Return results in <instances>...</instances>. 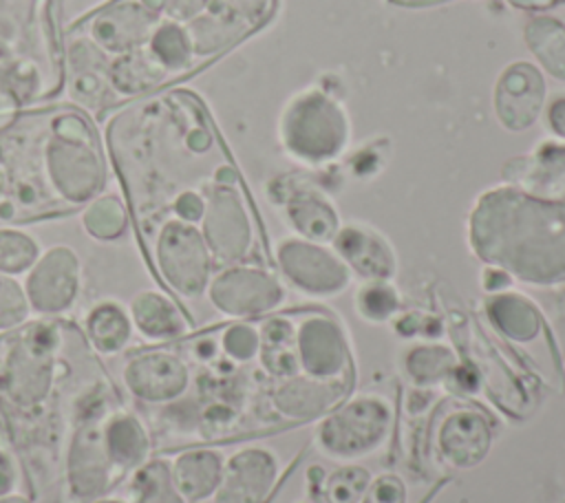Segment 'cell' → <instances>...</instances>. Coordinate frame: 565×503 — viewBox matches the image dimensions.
<instances>
[{
	"mask_svg": "<svg viewBox=\"0 0 565 503\" xmlns=\"http://www.w3.org/2000/svg\"><path fill=\"white\" fill-rule=\"evenodd\" d=\"M472 240L483 258L530 282L565 278V205L494 192L475 212Z\"/></svg>",
	"mask_w": 565,
	"mask_h": 503,
	"instance_id": "6da1fadb",
	"label": "cell"
},
{
	"mask_svg": "<svg viewBox=\"0 0 565 503\" xmlns=\"http://www.w3.org/2000/svg\"><path fill=\"white\" fill-rule=\"evenodd\" d=\"M55 329L29 324L0 340V395L15 406L46 397L53 375Z\"/></svg>",
	"mask_w": 565,
	"mask_h": 503,
	"instance_id": "7a4b0ae2",
	"label": "cell"
},
{
	"mask_svg": "<svg viewBox=\"0 0 565 503\" xmlns=\"http://www.w3.org/2000/svg\"><path fill=\"white\" fill-rule=\"evenodd\" d=\"M391 408L377 397H360L329 415L318 428V441L333 457L371 452L388 432Z\"/></svg>",
	"mask_w": 565,
	"mask_h": 503,
	"instance_id": "3957f363",
	"label": "cell"
},
{
	"mask_svg": "<svg viewBox=\"0 0 565 503\" xmlns=\"http://www.w3.org/2000/svg\"><path fill=\"white\" fill-rule=\"evenodd\" d=\"M157 258L166 280L183 296H196L207 280V252L201 234L183 223H166L157 243Z\"/></svg>",
	"mask_w": 565,
	"mask_h": 503,
	"instance_id": "277c9868",
	"label": "cell"
},
{
	"mask_svg": "<svg viewBox=\"0 0 565 503\" xmlns=\"http://www.w3.org/2000/svg\"><path fill=\"white\" fill-rule=\"evenodd\" d=\"M79 287V260L68 247H53L38 258L26 278V300L42 313L64 311Z\"/></svg>",
	"mask_w": 565,
	"mask_h": 503,
	"instance_id": "5b68a950",
	"label": "cell"
},
{
	"mask_svg": "<svg viewBox=\"0 0 565 503\" xmlns=\"http://www.w3.org/2000/svg\"><path fill=\"white\" fill-rule=\"evenodd\" d=\"M128 390L143 402H168L188 386V366L168 351H150L132 357L124 368Z\"/></svg>",
	"mask_w": 565,
	"mask_h": 503,
	"instance_id": "8992f818",
	"label": "cell"
},
{
	"mask_svg": "<svg viewBox=\"0 0 565 503\" xmlns=\"http://www.w3.org/2000/svg\"><path fill=\"white\" fill-rule=\"evenodd\" d=\"M276 479V459L260 448L236 452L223 468L216 503H260Z\"/></svg>",
	"mask_w": 565,
	"mask_h": 503,
	"instance_id": "52a82bcc",
	"label": "cell"
},
{
	"mask_svg": "<svg viewBox=\"0 0 565 503\" xmlns=\"http://www.w3.org/2000/svg\"><path fill=\"white\" fill-rule=\"evenodd\" d=\"M212 300L227 313H258L278 302V285L260 271L234 269L218 276L210 289Z\"/></svg>",
	"mask_w": 565,
	"mask_h": 503,
	"instance_id": "ba28073f",
	"label": "cell"
},
{
	"mask_svg": "<svg viewBox=\"0 0 565 503\" xmlns=\"http://www.w3.org/2000/svg\"><path fill=\"white\" fill-rule=\"evenodd\" d=\"M437 446L448 463L470 468L488 454L490 426L486 417L475 410H457L439 426Z\"/></svg>",
	"mask_w": 565,
	"mask_h": 503,
	"instance_id": "9c48e42d",
	"label": "cell"
},
{
	"mask_svg": "<svg viewBox=\"0 0 565 503\" xmlns=\"http://www.w3.org/2000/svg\"><path fill=\"white\" fill-rule=\"evenodd\" d=\"M287 276L307 291H335L347 282V269L324 249L305 243H287L280 249Z\"/></svg>",
	"mask_w": 565,
	"mask_h": 503,
	"instance_id": "30bf717a",
	"label": "cell"
},
{
	"mask_svg": "<svg viewBox=\"0 0 565 503\" xmlns=\"http://www.w3.org/2000/svg\"><path fill=\"white\" fill-rule=\"evenodd\" d=\"M302 368L318 379L335 377L347 364V344L340 329L327 320H311L298 338Z\"/></svg>",
	"mask_w": 565,
	"mask_h": 503,
	"instance_id": "8fae6325",
	"label": "cell"
},
{
	"mask_svg": "<svg viewBox=\"0 0 565 503\" xmlns=\"http://www.w3.org/2000/svg\"><path fill=\"white\" fill-rule=\"evenodd\" d=\"M205 232L210 247L218 254V258L230 260L243 254L247 245V223L234 196L216 194V199L210 201Z\"/></svg>",
	"mask_w": 565,
	"mask_h": 503,
	"instance_id": "7c38bea8",
	"label": "cell"
},
{
	"mask_svg": "<svg viewBox=\"0 0 565 503\" xmlns=\"http://www.w3.org/2000/svg\"><path fill=\"white\" fill-rule=\"evenodd\" d=\"M170 472L179 494L199 501L216 492L223 474V459L214 450H188L174 459Z\"/></svg>",
	"mask_w": 565,
	"mask_h": 503,
	"instance_id": "4fadbf2b",
	"label": "cell"
},
{
	"mask_svg": "<svg viewBox=\"0 0 565 503\" xmlns=\"http://www.w3.org/2000/svg\"><path fill=\"white\" fill-rule=\"evenodd\" d=\"M130 320L148 340H170L183 331V320L177 307L154 291H143L132 298Z\"/></svg>",
	"mask_w": 565,
	"mask_h": 503,
	"instance_id": "5bb4252c",
	"label": "cell"
},
{
	"mask_svg": "<svg viewBox=\"0 0 565 503\" xmlns=\"http://www.w3.org/2000/svg\"><path fill=\"white\" fill-rule=\"evenodd\" d=\"M102 437H104V448H106L108 461L115 465L132 468V465L141 463L143 454L148 452V437H146L139 419H135L128 413L113 415L104 424Z\"/></svg>",
	"mask_w": 565,
	"mask_h": 503,
	"instance_id": "9a60e30c",
	"label": "cell"
},
{
	"mask_svg": "<svg viewBox=\"0 0 565 503\" xmlns=\"http://www.w3.org/2000/svg\"><path fill=\"white\" fill-rule=\"evenodd\" d=\"M132 320L130 313L113 300L95 304L86 315V335L90 344L102 353H117L130 340Z\"/></svg>",
	"mask_w": 565,
	"mask_h": 503,
	"instance_id": "2e32d148",
	"label": "cell"
},
{
	"mask_svg": "<svg viewBox=\"0 0 565 503\" xmlns=\"http://www.w3.org/2000/svg\"><path fill=\"white\" fill-rule=\"evenodd\" d=\"M338 390L335 384H327L318 377H296L276 390L274 404L287 417H311L324 410L331 399L338 397Z\"/></svg>",
	"mask_w": 565,
	"mask_h": 503,
	"instance_id": "e0dca14e",
	"label": "cell"
},
{
	"mask_svg": "<svg viewBox=\"0 0 565 503\" xmlns=\"http://www.w3.org/2000/svg\"><path fill=\"white\" fill-rule=\"evenodd\" d=\"M338 247L364 276H386L393 269V260L384 243L362 229H344L338 238Z\"/></svg>",
	"mask_w": 565,
	"mask_h": 503,
	"instance_id": "ac0fdd59",
	"label": "cell"
},
{
	"mask_svg": "<svg viewBox=\"0 0 565 503\" xmlns=\"http://www.w3.org/2000/svg\"><path fill=\"white\" fill-rule=\"evenodd\" d=\"M492 322L512 340H532L539 333V315L519 296H501L490 304Z\"/></svg>",
	"mask_w": 565,
	"mask_h": 503,
	"instance_id": "d6986e66",
	"label": "cell"
},
{
	"mask_svg": "<svg viewBox=\"0 0 565 503\" xmlns=\"http://www.w3.org/2000/svg\"><path fill=\"white\" fill-rule=\"evenodd\" d=\"M135 503H183L172 472L163 461H150L132 477Z\"/></svg>",
	"mask_w": 565,
	"mask_h": 503,
	"instance_id": "ffe728a7",
	"label": "cell"
},
{
	"mask_svg": "<svg viewBox=\"0 0 565 503\" xmlns=\"http://www.w3.org/2000/svg\"><path fill=\"white\" fill-rule=\"evenodd\" d=\"M260 353H263V364L267 366L269 373L274 375H291L298 366L296 349L291 342V331L282 322H269L263 331V342H260Z\"/></svg>",
	"mask_w": 565,
	"mask_h": 503,
	"instance_id": "44dd1931",
	"label": "cell"
},
{
	"mask_svg": "<svg viewBox=\"0 0 565 503\" xmlns=\"http://www.w3.org/2000/svg\"><path fill=\"white\" fill-rule=\"evenodd\" d=\"M38 260V243L24 232L0 229V274L13 276Z\"/></svg>",
	"mask_w": 565,
	"mask_h": 503,
	"instance_id": "7402d4cb",
	"label": "cell"
},
{
	"mask_svg": "<svg viewBox=\"0 0 565 503\" xmlns=\"http://www.w3.org/2000/svg\"><path fill=\"white\" fill-rule=\"evenodd\" d=\"M452 355L444 346H419L408 360L406 368L415 382H437L450 373Z\"/></svg>",
	"mask_w": 565,
	"mask_h": 503,
	"instance_id": "603a6c76",
	"label": "cell"
},
{
	"mask_svg": "<svg viewBox=\"0 0 565 503\" xmlns=\"http://www.w3.org/2000/svg\"><path fill=\"white\" fill-rule=\"evenodd\" d=\"M366 485H369V472L358 465H349V468L333 472L327 479L324 496L331 503H358L362 499Z\"/></svg>",
	"mask_w": 565,
	"mask_h": 503,
	"instance_id": "cb8c5ba5",
	"label": "cell"
},
{
	"mask_svg": "<svg viewBox=\"0 0 565 503\" xmlns=\"http://www.w3.org/2000/svg\"><path fill=\"white\" fill-rule=\"evenodd\" d=\"M291 216L300 232L313 238H327L335 227V216L329 205L318 201H296L291 207Z\"/></svg>",
	"mask_w": 565,
	"mask_h": 503,
	"instance_id": "d4e9b609",
	"label": "cell"
},
{
	"mask_svg": "<svg viewBox=\"0 0 565 503\" xmlns=\"http://www.w3.org/2000/svg\"><path fill=\"white\" fill-rule=\"evenodd\" d=\"M29 300L22 287L11 278L0 274V329H11L26 318Z\"/></svg>",
	"mask_w": 565,
	"mask_h": 503,
	"instance_id": "484cf974",
	"label": "cell"
},
{
	"mask_svg": "<svg viewBox=\"0 0 565 503\" xmlns=\"http://www.w3.org/2000/svg\"><path fill=\"white\" fill-rule=\"evenodd\" d=\"M225 351L236 360H249L258 349V338L249 327H232L223 338Z\"/></svg>",
	"mask_w": 565,
	"mask_h": 503,
	"instance_id": "4316f807",
	"label": "cell"
},
{
	"mask_svg": "<svg viewBox=\"0 0 565 503\" xmlns=\"http://www.w3.org/2000/svg\"><path fill=\"white\" fill-rule=\"evenodd\" d=\"M404 483L397 477H380L366 492L362 503H404Z\"/></svg>",
	"mask_w": 565,
	"mask_h": 503,
	"instance_id": "83f0119b",
	"label": "cell"
},
{
	"mask_svg": "<svg viewBox=\"0 0 565 503\" xmlns=\"http://www.w3.org/2000/svg\"><path fill=\"white\" fill-rule=\"evenodd\" d=\"M360 307L369 318H386L395 307V296L386 287H369L362 293Z\"/></svg>",
	"mask_w": 565,
	"mask_h": 503,
	"instance_id": "f1b7e54d",
	"label": "cell"
},
{
	"mask_svg": "<svg viewBox=\"0 0 565 503\" xmlns=\"http://www.w3.org/2000/svg\"><path fill=\"white\" fill-rule=\"evenodd\" d=\"M177 214L188 223V221H196L203 216V203L196 194L192 192H185L179 196L177 201Z\"/></svg>",
	"mask_w": 565,
	"mask_h": 503,
	"instance_id": "f546056e",
	"label": "cell"
},
{
	"mask_svg": "<svg viewBox=\"0 0 565 503\" xmlns=\"http://www.w3.org/2000/svg\"><path fill=\"white\" fill-rule=\"evenodd\" d=\"M15 483V468H13V461L11 457L0 450V496L7 494Z\"/></svg>",
	"mask_w": 565,
	"mask_h": 503,
	"instance_id": "4dcf8cb0",
	"label": "cell"
},
{
	"mask_svg": "<svg viewBox=\"0 0 565 503\" xmlns=\"http://www.w3.org/2000/svg\"><path fill=\"white\" fill-rule=\"evenodd\" d=\"M0 503H29V501H24L20 496H7V499H0Z\"/></svg>",
	"mask_w": 565,
	"mask_h": 503,
	"instance_id": "1f68e13d",
	"label": "cell"
},
{
	"mask_svg": "<svg viewBox=\"0 0 565 503\" xmlns=\"http://www.w3.org/2000/svg\"><path fill=\"white\" fill-rule=\"evenodd\" d=\"M99 503H121V501H99Z\"/></svg>",
	"mask_w": 565,
	"mask_h": 503,
	"instance_id": "d6a6232c",
	"label": "cell"
}]
</instances>
